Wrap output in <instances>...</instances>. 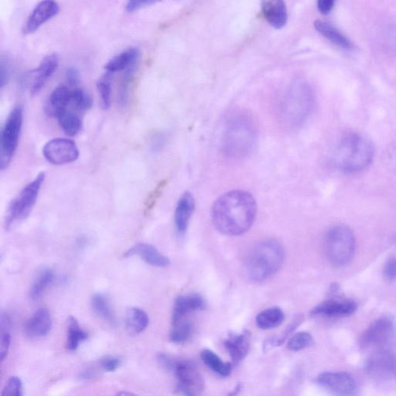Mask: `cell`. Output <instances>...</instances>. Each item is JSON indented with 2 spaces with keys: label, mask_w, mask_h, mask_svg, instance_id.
Listing matches in <instances>:
<instances>
[{
  "label": "cell",
  "mask_w": 396,
  "mask_h": 396,
  "mask_svg": "<svg viewBox=\"0 0 396 396\" xmlns=\"http://www.w3.org/2000/svg\"><path fill=\"white\" fill-rule=\"evenodd\" d=\"M256 212V200L251 193L240 190L229 191L213 205V225L222 234L240 236L253 226Z\"/></svg>",
  "instance_id": "obj_1"
},
{
  "label": "cell",
  "mask_w": 396,
  "mask_h": 396,
  "mask_svg": "<svg viewBox=\"0 0 396 396\" xmlns=\"http://www.w3.org/2000/svg\"><path fill=\"white\" fill-rule=\"evenodd\" d=\"M258 140L256 122L249 113L234 112L223 125L220 149L228 159L239 161L253 152Z\"/></svg>",
  "instance_id": "obj_2"
},
{
  "label": "cell",
  "mask_w": 396,
  "mask_h": 396,
  "mask_svg": "<svg viewBox=\"0 0 396 396\" xmlns=\"http://www.w3.org/2000/svg\"><path fill=\"white\" fill-rule=\"evenodd\" d=\"M374 156L373 142L362 134L351 133L338 143L334 160L338 170L346 174H354L369 167Z\"/></svg>",
  "instance_id": "obj_3"
},
{
  "label": "cell",
  "mask_w": 396,
  "mask_h": 396,
  "mask_svg": "<svg viewBox=\"0 0 396 396\" xmlns=\"http://www.w3.org/2000/svg\"><path fill=\"white\" fill-rule=\"evenodd\" d=\"M314 104L315 96L311 86L302 81L294 82L281 99V119L289 127H300L311 116Z\"/></svg>",
  "instance_id": "obj_4"
},
{
  "label": "cell",
  "mask_w": 396,
  "mask_h": 396,
  "mask_svg": "<svg viewBox=\"0 0 396 396\" xmlns=\"http://www.w3.org/2000/svg\"><path fill=\"white\" fill-rule=\"evenodd\" d=\"M284 257V248L278 242H259L251 250L244 266L247 277L255 282L272 277L282 267Z\"/></svg>",
  "instance_id": "obj_5"
},
{
  "label": "cell",
  "mask_w": 396,
  "mask_h": 396,
  "mask_svg": "<svg viewBox=\"0 0 396 396\" xmlns=\"http://www.w3.org/2000/svg\"><path fill=\"white\" fill-rule=\"evenodd\" d=\"M325 249L329 261L335 266L346 265L355 251L354 233L345 226L331 228L325 236Z\"/></svg>",
  "instance_id": "obj_6"
},
{
  "label": "cell",
  "mask_w": 396,
  "mask_h": 396,
  "mask_svg": "<svg viewBox=\"0 0 396 396\" xmlns=\"http://www.w3.org/2000/svg\"><path fill=\"white\" fill-rule=\"evenodd\" d=\"M24 110L21 105L14 108L7 118L0 135V169L5 170L15 154L22 129Z\"/></svg>",
  "instance_id": "obj_7"
},
{
  "label": "cell",
  "mask_w": 396,
  "mask_h": 396,
  "mask_svg": "<svg viewBox=\"0 0 396 396\" xmlns=\"http://www.w3.org/2000/svg\"><path fill=\"white\" fill-rule=\"evenodd\" d=\"M45 179V173L35 177L20 192L17 197L13 200L6 218V227L10 228L14 223L27 219L31 214Z\"/></svg>",
  "instance_id": "obj_8"
},
{
  "label": "cell",
  "mask_w": 396,
  "mask_h": 396,
  "mask_svg": "<svg viewBox=\"0 0 396 396\" xmlns=\"http://www.w3.org/2000/svg\"><path fill=\"white\" fill-rule=\"evenodd\" d=\"M178 383L177 392L186 396L198 395L204 390L205 381L198 365L189 360L177 361L174 371Z\"/></svg>",
  "instance_id": "obj_9"
},
{
  "label": "cell",
  "mask_w": 396,
  "mask_h": 396,
  "mask_svg": "<svg viewBox=\"0 0 396 396\" xmlns=\"http://www.w3.org/2000/svg\"><path fill=\"white\" fill-rule=\"evenodd\" d=\"M365 370L379 383H395L396 355L390 351H379L367 360Z\"/></svg>",
  "instance_id": "obj_10"
},
{
  "label": "cell",
  "mask_w": 396,
  "mask_h": 396,
  "mask_svg": "<svg viewBox=\"0 0 396 396\" xmlns=\"http://www.w3.org/2000/svg\"><path fill=\"white\" fill-rule=\"evenodd\" d=\"M45 159L54 165L73 163L78 160L79 150L74 141L57 138L49 141L43 149Z\"/></svg>",
  "instance_id": "obj_11"
},
{
  "label": "cell",
  "mask_w": 396,
  "mask_h": 396,
  "mask_svg": "<svg viewBox=\"0 0 396 396\" xmlns=\"http://www.w3.org/2000/svg\"><path fill=\"white\" fill-rule=\"evenodd\" d=\"M395 333V322L390 318H381L374 321L362 337L363 347H383L390 343Z\"/></svg>",
  "instance_id": "obj_12"
},
{
  "label": "cell",
  "mask_w": 396,
  "mask_h": 396,
  "mask_svg": "<svg viewBox=\"0 0 396 396\" xmlns=\"http://www.w3.org/2000/svg\"><path fill=\"white\" fill-rule=\"evenodd\" d=\"M316 383L326 391L339 395H350L357 390V383L350 374L345 372H323L316 379Z\"/></svg>",
  "instance_id": "obj_13"
},
{
  "label": "cell",
  "mask_w": 396,
  "mask_h": 396,
  "mask_svg": "<svg viewBox=\"0 0 396 396\" xmlns=\"http://www.w3.org/2000/svg\"><path fill=\"white\" fill-rule=\"evenodd\" d=\"M60 11V6L55 0H43L35 7L24 25V34H31L52 20Z\"/></svg>",
  "instance_id": "obj_14"
},
{
  "label": "cell",
  "mask_w": 396,
  "mask_h": 396,
  "mask_svg": "<svg viewBox=\"0 0 396 396\" xmlns=\"http://www.w3.org/2000/svg\"><path fill=\"white\" fill-rule=\"evenodd\" d=\"M52 328V318L47 309L40 308L24 323V333L30 339L47 335Z\"/></svg>",
  "instance_id": "obj_15"
},
{
  "label": "cell",
  "mask_w": 396,
  "mask_h": 396,
  "mask_svg": "<svg viewBox=\"0 0 396 396\" xmlns=\"http://www.w3.org/2000/svg\"><path fill=\"white\" fill-rule=\"evenodd\" d=\"M358 309L355 301L350 300H330L315 307L311 311L313 315L328 316H349L354 314Z\"/></svg>",
  "instance_id": "obj_16"
},
{
  "label": "cell",
  "mask_w": 396,
  "mask_h": 396,
  "mask_svg": "<svg viewBox=\"0 0 396 396\" xmlns=\"http://www.w3.org/2000/svg\"><path fill=\"white\" fill-rule=\"evenodd\" d=\"M205 308V301L198 293L182 295L177 298L173 311V325L182 321L184 316L194 311H201Z\"/></svg>",
  "instance_id": "obj_17"
},
{
  "label": "cell",
  "mask_w": 396,
  "mask_h": 396,
  "mask_svg": "<svg viewBox=\"0 0 396 396\" xmlns=\"http://www.w3.org/2000/svg\"><path fill=\"white\" fill-rule=\"evenodd\" d=\"M194 208L196 203L192 194L185 192L179 199L175 213V226L179 236H184L186 233Z\"/></svg>",
  "instance_id": "obj_18"
},
{
  "label": "cell",
  "mask_w": 396,
  "mask_h": 396,
  "mask_svg": "<svg viewBox=\"0 0 396 396\" xmlns=\"http://www.w3.org/2000/svg\"><path fill=\"white\" fill-rule=\"evenodd\" d=\"M224 347L233 363H240L249 354L250 334L247 330L242 333L229 334L224 341Z\"/></svg>",
  "instance_id": "obj_19"
},
{
  "label": "cell",
  "mask_w": 396,
  "mask_h": 396,
  "mask_svg": "<svg viewBox=\"0 0 396 396\" xmlns=\"http://www.w3.org/2000/svg\"><path fill=\"white\" fill-rule=\"evenodd\" d=\"M140 256L144 262L156 267H167L170 263V259L163 255L152 244L146 243H138L129 249L125 254V256Z\"/></svg>",
  "instance_id": "obj_20"
},
{
  "label": "cell",
  "mask_w": 396,
  "mask_h": 396,
  "mask_svg": "<svg viewBox=\"0 0 396 396\" xmlns=\"http://www.w3.org/2000/svg\"><path fill=\"white\" fill-rule=\"evenodd\" d=\"M59 57L56 54H50L45 57L40 64L31 86V92L36 95L41 91L43 87L53 75L57 67H59Z\"/></svg>",
  "instance_id": "obj_21"
},
{
  "label": "cell",
  "mask_w": 396,
  "mask_h": 396,
  "mask_svg": "<svg viewBox=\"0 0 396 396\" xmlns=\"http://www.w3.org/2000/svg\"><path fill=\"white\" fill-rule=\"evenodd\" d=\"M263 14L267 22L276 29L287 23V10L284 0H262Z\"/></svg>",
  "instance_id": "obj_22"
},
{
  "label": "cell",
  "mask_w": 396,
  "mask_h": 396,
  "mask_svg": "<svg viewBox=\"0 0 396 396\" xmlns=\"http://www.w3.org/2000/svg\"><path fill=\"white\" fill-rule=\"evenodd\" d=\"M71 93L72 91L66 86L61 85L56 88L47 101L45 108L47 115L57 117L66 111L68 105L71 102Z\"/></svg>",
  "instance_id": "obj_23"
},
{
  "label": "cell",
  "mask_w": 396,
  "mask_h": 396,
  "mask_svg": "<svg viewBox=\"0 0 396 396\" xmlns=\"http://www.w3.org/2000/svg\"><path fill=\"white\" fill-rule=\"evenodd\" d=\"M140 50L135 47L128 48L124 52L112 57V59L106 64L105 69L110 73H116V72L126 71L133 64H138L140 59Z\"/></svg>",
  "instance_id": "obj_24"
},
{
  "label": "cell",
  "mask_w": 396,
  "mask_h": 396,
  "mask_svg": "<svg viewBox=\"0 0 396 396\" xmlns=\"http://www.w3.org/2000/svg\"><path fill=\"white\" fill-rule=\"evenodd\" d=\"M314 27L323 37L333 43L336 46L347 50L354 48V45L346 36L332 24L325 22V21L316 20L314 23Z\"/></svg>",
  "instance_id": "obj_25"
},
{
  "label": "cell",
  "mask_w": 396,
  "mask_h": 396,
  "mask_svg": "<svg viewBox=\"0 0 396 396\" xmlns=\"http://www.w3.org/2000/svg\"><path fill=\"white\" fill-rule=\"evenodd\" d=\"M284 320L285 314L283 309L279 307H270L257 315L256 323L258 328L267 330L280 326Z\"/></svg>",
  "instance_id": "obj_26"
},
{
  "label": "cell",
  "mask_w": 396,
  "mask_h": 396,
  "mask_svg": "<svg viewBox=\"0 0 396 396\" xmlns=\"http://www.w3.org/2000/svg\"><path fill=\"white\" fill-rule=\"evenodd\" d=\"M148 314L143 309L132 307L128 309L126 316V325L129 333L138 335L145 330L149 325Z\"/></svg>",
  "instance_id": "obj_27"
},
{
  "label": "cell",
  "mask_w": 396,
  "mask_h": 396,
  "mask_svg": "<svg viewBox=\"0 0 396 396\" xmlns=\"http://www.w3.org/2000/svg\"><path fill=\"white\" fill-rule=\"evenodd\" d=\"M200 358L205 365L219 376L226 378L232 373L233 365L223 362L222 360L210 349H205L200 353Z\"/></svg>",
  "instance_id": "obj_28"
},
{
  "label": "cell",
  "mask_w": 396,
  "mask_h": 396,
  "mask_svg": "<svg viewBox=\"0 0 396 396\" xmlns=\"http://www.w3.org/2000/svg\"><path fill=\"white\" fill-rule=\"evenodd\" d=\"M91 307L94 313L99 316L101 319L110 323V325L116 323V316H115L110 300L102 293H96L91 298Z\"/></svg>",
  "instance_id": "obj_29"
},
{
  "label": "cell",
  "mask_w": 396,
  "mask_h": 396,
  "mask_svg": "<svg viewBox=\"0 0 396 396\" xmlns=\"http://www.w3.org/2000/svg\"><path fill=\"white\" fill-rule=\"evenodd\" d=\"M88 333L81 327L74 316H70L68 323L67 347L75 351L83 342L88 339Z\"/></svg>",
  "instance_id": "obj_30"
},
{
  "label": "cell",
  "mask_w": 396,
  "mask_h": 396,
  "mask_svg": "<svg viewBox=\"0 0 396 396\" xmlns=\"http://www.w3.org/2000/svg\"><path fill=\"white\" fill-rule=\"evenodd\" d=\"M54 279V273L52 270L45 269L40 272L37 279L34 280L31 291L30 298L32 300H38L52 285Z\"/></svg>",
  "instance_id": "obj_31"
},
{
  "label": "cell",
  "mask_w": 396,
  "mask_h": 396,
  "mask_svg": "<svg viewBox=\"0 0 396 396\" xmlns=\"http://www.w3.org/2000/svg\"><path fill=\"white\" fill-rule=\"evenodd\" d=\"M62 131L69 136H75L82 131V122L76 114L64 111L57 117Z\"/></svg>",
  "instance_id": "obj_32"
},
{
  "label": "cell",
  "mask_w": 396,
  "mask_h": 396,
  "mask_svg": "<svg viewBox=\"0 0 396 396\" xmlns=\"http://www.w3.org/2000/svg\"><path fill=\"white\" fill-rule=\"evenodd\" d=\"M170 334V340L176 344L189 342L193 333V323L190 321H179L174 325Z\"/></svg>",
  "instance_id": "obj_33"
},
{
  "label": "cell",
  "mask_w": 396,
  "mask_h": 396,
  "mask_svg": "<svg viewBox=\"0 0 396 396\" xmlns=\"http://www.w3.org/2000/svg\"><path fill=\"white\" fill-rule=\"evenodd\" d=\"M112 73L107 72L101 77L97 82V89L100 96L101 105L105 110H109L111 106L112 97Z\"/></svg>",
  "instance_id": "obj_34"
},
{
  "label": "cell",
  "mask_w": 396,
  "mask_h": 396,
  "mask_svg": "<svg viewBox=\"0 0 396 396\" xmlns=\"http://www.w3.org/2000/svg\"><path fill=\"white\" fill-rule=\"evenodd\" d=\"M11 321L8 315L1 316V337H0V359L3 362L8 355L11 344Z\"/></svg>",
  "instance_id": "obj_35"
},
{
  "label": "cell",
  "mask_w": 396,
  "mask_h": 396,
  "mask_svg": "<svg viewBox=\"0 0 396 396\" xmlns=\"http://www.w3.org/2000/svg\"><path fill=\"white\" fill-rule=\"evenodd\" d=\"M138 64H133V66L126 70V73L124 78H122L118 96L119 103L122 107L126 106L129 103V86H131L132 82L136 68H138Z\"/></svg>",
  "instance_id": "obj_36"
},
{
  "label": "cell",
  "mask_w": 396,
  "mask_h": 396,
  "mask_svg": "<svg viewBox=\"0 0 396 396\" xmlns=\"http://www.w3.org/2000/svg\"><path fill=\"white\" fill-rule=\"evenodd\" d=\"M314 344V338L311 334L302 331L294 335L287 344V349L291 351H300L311 347Z\"/></svg>",
  "instance_id": "obj_37"
},
{
  "label": "cell",
  "mask_w": 396,
  "mask_h": 396,
  "mask_svg": "<svg viewBox=\"0 0 396 396\" xmlns=\"http://www.w3.org/2000/svg\"><path fill=\"white\" fill-rule=\"evenodd\" d=\"M71 102L80 111H87L93 105V100L89 94L80 89L72 91Z\"/></svg>",
  "instance_id": "obj_38"
},
{
  "label": "cell",
  "mask_w": 396,
  "mask_h": 396,
  "mask_svg": "<svg viewBox=\"0 0 396 396\" xmlns=\"http://www.w3.org/2000/svg\"><path fill=\"white\" fill-rule=\"evenodd\" d=\"M303 321L301 316L295 319L289 326H288L281 335L272 337L270 339L265 342V348L278 347L282 344L288 337H289L297 328L299 327L300 323Z\"/></svg>",
  "instance_id": "obj_39"
},
{
  "label": "cell",
  "mask_w": 396,
  "mask_h": 396,
  "mask_svg": "<svg viewBox=\"0 0 396 396\" xmlns=\"http://www.w3.org/2000/svg\"><path fill=\"white\" fill-rule=\"evenodd\" d=\"M23 395V384L20 379L12 376L7 381L3 388L2 396H21Z\"/></svg>",
  "instance_id": "obj_40"
},
{
  "label": "cell",
  "mask_w": 396,
  "mask_h": 396,
  "mask_svg": "<svg viewBox=\"0 0 396 396\" xmlns=\"http://www.w3.org/2000/svg\"><path fill=\"white\" fill-rule=\"evenodd\" d=\"M383 45L386 50L396 53V24L387 26L383 35Z\"/></svg>",
  "instance_id": "obj_41"
},
{
  "label": "cell",
  "mask_w": 396,
  "mask_h": 396,
  "mask_svg": "<svg viewBox=\"0 0 396 396\" xmlns=\"http://www.w3.org/2000/svg\"><path fill=\"white\" fill-rule=\"evenodd\" d=\"M161 1L162 0H128L126 10L129 13H133Z\"/></svg>",
  "instance_id": "obj_42"
},
{
  "label": "cell",
  "mask_w": 396,
  "mask_h": 396,
  "mask_svg": "<svg viewBox=\"0 0 396 396\" xmlns=\"http://www.w3.org/2000/svg\"><path fill=\"white\" fill-rule=\"evenodd\" d=\"M101 368L108 372L117 370L122 365L121 359L114 356H107L101 359L99 362Z\"/></svg>",
  "instance_id": "obj_43"
},
{
  "label": "cell",
  "mask_w": 396,
  "mask_h": 396,
  "mask_svg": "<svg viewBox=\"0 0 396 396\" xmlns=\"http://www.w3.org/2000/svg\"><path fill=\"white\" fill-rule=\"evenodd\" d=\"M157 362L167 371H174L177 360L173 358L170 355L165 354V353H160L157 355Z\"/></svg>",
  "instance_id": "obj_44"
},
{
  "label": "cell",
  "mask_w": 396,
  "mask_h": 396,
  "mask_svg": "<svg viewBox=\"0 0 396 396\" xmlns=\"http://www.w3.org/2000/svg\"><path fill=\"white\" fill-rule=\"evenodd\" d=\"M10 76L9 63L2 57L1 60H0V85H1L2 89L8 83Z\"/></svg>",
  "instance_id": "obj_45"
},
{
  "label": "cell",
  "mask_w": 396,
  "mask_h": 396,
  "mask_svg": "<svg viewBox=\"0 0 396 396\" xmlns=\"http://www.w3.org/2000/svg\"><path fill=\"white\" fill-rule=\"evenodd\" d=\"M385 278L388 281L396 280V257L391 258L386 263L383 269Z\"/></svg>",
  "instance_id": "obj_46"
},
{
  "label": "cell",
  "mask_w": 396,
  "mask_h": 396,
  "mask_svg": "<svg viewBox=\"0 0 396 396\" xmlns=\"http://www.w3.org/2000/svg\"><path fill=\"white\" fill-rule=\"evenodd\" d=\"M66 78L67 82L71 86H76L80 82V74L75 68H69L66 71Z\"/></svg>",
  "instance_id": "obj_47"
},
{
  "label": "cell",
  "mask_w": 396,
  "mask_h": 396,
  "mask_svg": "<svg viewBox=\"0 0 396 396\" xmlns=\"http://www.w3.org/2000/svg\"><path fill=\"white\" fill-rule=\"evenodd\" d=\"M335 0H318V8L321 13L327 15L332 11Z\"/></svg>",
  "instance_id": "obj_48"
},
{
  "label": "cell",
  "mask_w": 396,
  "mask_h": 396,
  "mask_svg": "<svg viewBox=\"0 0 396 396\" xmlns=\"http://www.w3.org/2000/svg\"><path fill=\"white\" fill-rule=\"evenodd\" d=\"M94 376H95V372H93L91 369H87L81 374V379H89L94 377Z\"/></svg>",
  "instance_id": "obj_49"
}]
</instances>
